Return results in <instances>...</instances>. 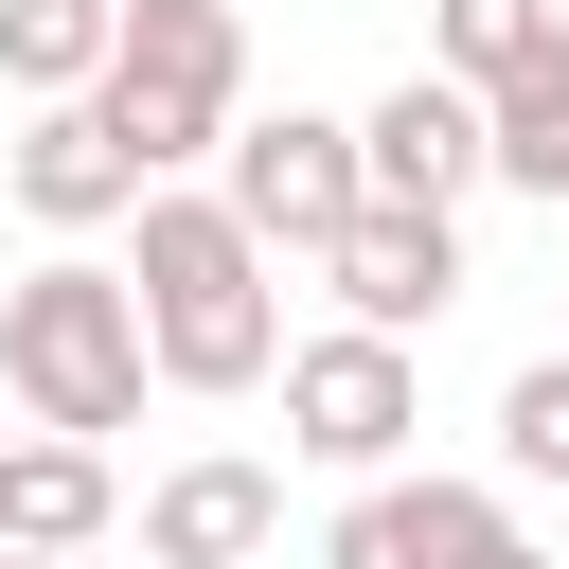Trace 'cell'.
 <instances>
[{
    "label": "cell",
    "instance_id": "6da1fadb",
    "mask_svg": "<svg viewBox=\"0 0 569 569\" xmlns=\"http://www.w3.org/2000/svg\"><path fill=\"white\" fill-rule=\"evenodd\" d=\"M142 249H124V302H142V373L160 391H267L284 373V284H267V249L231 231V196H196V178H160L142 213H124Z\"/></svg>",
    "mask_w": 569,
    "mask_h": 569
},
{
    "label": "cell",
    "instance_id": "7a4b0ae2",
    "mask_svg": "<svg viewBox=\"0 0 569 569\" xmlns=\"http://www.w3.org/2000/svg\"><path fill=\"white\" fill-rule=\"evenodd\" d=\"M0 391H18V427H53V445H107V427H142V302H124V267H89V249H53V267H18L0 284Z\"/></svg>",
    "mask_w": 569,
    "mask_h": 569
},
{
    "label": "cell",
    "instance_id": "3957f363",
    "mask_svg": "<svg viewBox=\"0 0 569 569\" xmlns=\"http://www.w3.org/2000/svg\"><path fill=\"white\" fill-rule=\"evenodd\" d=\"M89 124L142 160V196L196 178V160H231V124H249V18H231V0H124Z\"/></svg>",
    "mask_w": 569,
    "mask_h": 569
},
{
    "label": "cell",
    "instance_id": "277c9868",
    "mask_svg": "<svg viewBox=\"0 0 569 569\" xmlns=\"http://www.w3.org/2000/svg\"><path fill=\"white\" fill-rule=\"evenodd\" d=\"M213 196H231V231H249L267 267H320V249L373 213V178H356V124H338V107H267V124H231Z\"/></svg>",
    "mask_w": 569,
    "mask_h": 569
},
{
    "label": "cell",
    "instance_id": "5b68a950",
    "mask_svg": "<svg viewBox=\"0 0 569 569\" xmlns=\"http://www.w3.org/2000/svg\"><path fill=\"white\" fill-rule=\"evenodd\" d=\"M409 427H427L409 338H356V320L284 338V445H302L320 480H409Z\"/></svg>",
    "mask_w": 569,
    "mask_h": 569
},
{
    "label": "cell",
    "instance_id": "8992f818",
    "mask_svg": "<svg viewBox=\"0 0 569 569\" xmlns=\"http://www.w3.org/2000/svg\"><path fill=\"white\" fill-rule=\"evenodd\" d=\"M356 178L391 196V213H462L498 160H480V89H445V71H409V89H373L356 107Z\"/></svg>",
    "mask_w": 569,
    "mask_h": 569
},
{
    "label": "cell",
    "instance_id": "52a82bcc",
    "mask_svg": "<svg viewBox=\"0 0 569 569\" xmlns=\"http://www.w3.org/2000/svg\"><path fill=\"white\" fill-rule=\"evenodd\" d=\"M320 284H338L356 338H427V320L462 302V213H391V196H373V213L320 249Z\"/></svg>",
    "mask_w": 569,
    "mask_h": 569
},
{
    "label": "cell",
    "instance_id": "ba28073f",
    "mask_svg": "<svg viewBox=\"0 0 569 569\" xmlns=\"http://www.w3.org/2000/svg\"><path fill=\"white\" fill-rule=\"evenodd\" d=\"M0 178H18V213H36L53 249H89V231H124V213H142V160H124V142H107L89 107H18Z\"/></svg>",
    "mask_w": 569,
    "mask_h": 569
},
{
    "label": "cell",
    "instance_id": "9c48e42d",
    "mask_svg": "<svg viewBox=\"0 0 569 569\" xmlns=\"http://www.w3.org/2000/svg\"><path fill=\"white\" fill-rule=\"evenodd\" d=\"M284 533V480L249 462V445H196L160 498H142V569H249Z\"/></svg>",
    "mask_w": 569,
    "mask_h": 569
},
{
    "label": "cell",
    "instance_id": "30bf717a",
    "mask_svg": "<svg viewBox=\"0 0 569 569\" xmlns=\"http://www.w3.org/2000/svg\"><path fill=\"white\" fill-rule=\"evenodd\" d=\"M124 516L107 445H53V427H0V551H89Z\"/></svg>",
    "mask_w": 569,
    "mask_h": 569
},
{
    "label": "cell",
    "instance_id": "8fae6325",
    "mask_svg": "<svg viewBox=\"0 0 569 569\" xmlns=\"http://www.w3.org/2000/svg\"><path fill=\"white\" fill-rule=\"evenodd\" d=\"M480 160H498V196H551L569 213V18L480 89Z\"/></svg>",
    "mask_w": 569,
    "mask_h": 569
},
{
    "label": "cell",
    "instance_id": "7c38bea8",
    "mask_svg": "<svg viewBox=\"0 0 569 569\" xmlns=\"http://www.w3.org/2000/svg\"><path fill=\"white\" fill-rule=\"evenodd\" d=\"M107 36H124V0H0V89L18 107H89Z\"/></svg>",
    "mask_w": 569,
    "mask_h": 569
},
{
    "label": "cell",
    "instance_id": "4fadbf2b",
    "mask_svg": "<svg viewBox=\"0 0 569 569\" xmlns=\"http://www.w3.org/2000/svg\"><path fill=\"white\" fill-rule=\"evenodd\" d=\"M320 569H445V480H338Z\"/></svg>",
    "mask_w": 569,
    "mask_h": 569
},
{
    "label": "cell",
    "instance_id": "5bb4252c",
    "mask_svg": "<svg viewBox=\"0 0 569 569\" xmlns=\"http://www.w3.org/2000/svg\"><path fill=\"white\" fill-rule=\"evenodd\" d=\"M533 36H551V0H427V71L445 89H498Z\"/></svg>",
    "mask_w": 569,
    "mask_h": 569
},
{
    "label": "cell",
    "instance_id": "9a60e30c",
    "mask_svg": "<svg viewBox=\"0 0 569 569\" xmlns=\"http://www.w3.org/2000/svg\"><path fill=\"white\" fill-rule=\"evenodd\" d=\"M498 480H569V338L498 391Z\"/></svg>",
    "mask_w": 569,
    "mask_h": 569
},
{
    "label": "cell",
    "instance_id": "2e32d148",
    "mask_svg": "<svg viewBox=\"0 0 569 569\" xmlns=\"http://www.w3.org/2000/svg\"><path fill=\"white\" fill-rule=\"evenodd\" d=\"M445 569H551V551L516 533V498H498V480H445Z\"/></svg>",
    "mask_w": 569,
    "mask_h": 569
},
{
    "label": "cell",
    "instance_id": "e0dca14e",
    "mask_svg": "<svg viewBox=\"0 0 569 569\" xmlns=\"http://www.w3.org/2000/svg\"><path fill=\"white\" fill-rule=\"evenodd\" d=\"M0 569H18V551H0Z\"/></svg>",
    "mask_w": 569,
    "mask_h": 569
},
{
    "label": "cell",
    "instance_id": "ac0fdd59",
    "mask_svg": "<svg viewBox=\"0 0 569 569\" xmlns=\"http://www.w3.org/2000/svg\"><path fill=\"white\" fill-rule=\"evenodd\" d=\"M551 18H569V0H551Z\"/></svg>",
    "mask_w": 569,
    "mask_h": 569
}]
</instances>
